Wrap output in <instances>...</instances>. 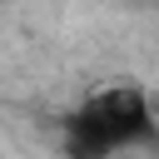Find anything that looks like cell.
<instances>
[{
    "label": "cell",
    "mask_w": 159,
    "mask_h": 159,
    "mask_svg": "<svg viewBox=\"0 0 159 159\" xmlns=\"http://www.w3.org/2000/svg\"><path fill=\"white\" fill-rule=\"evenodd\" d=\"M75 159H114L134 154L159 139V104L139 80H104L94 84L65 124Z\"/></svg>",
    "instance_id": "obj_1"
}]
</instances>
